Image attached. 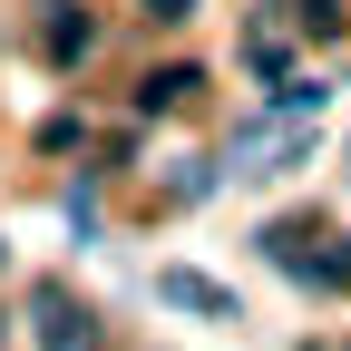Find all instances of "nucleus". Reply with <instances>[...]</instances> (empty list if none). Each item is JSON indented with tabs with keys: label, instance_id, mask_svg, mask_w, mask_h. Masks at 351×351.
I'll return each mask as SVG.
<instances>
[{
	"label": "nucleus",
	"instance_id": "nucleus-1",
	"mask_svg": "<svg viewBox=\"0 0 351 351\" xmlns=\"http://www.w3.org/2000/svg\"><path fill=\"white\" fill-rule=\"evenodd\" d=\"M29 322H39V351H108V341H98V313H88V302H69L59 283L29 293Z\"/></svg>",
	"mask_w": 351,
	"mask_h": 351
},
{
	"label": "nucleus",
	"instance_id": "nucleus-2",
	"mask_svg": "<svg viewBox=\"0 0 351 351\" xmlns=\"http://www.w3.org/2000/svg\"><path fill=\"white\" fill-rule=\"evenodd\" d=\"M156 302H176V313H215V322H234V293H225V283H205V274H186V263H166V274H156Z\"/></svg>",
	"mask_w": 351,
	"mask_h": 351
},
{
	"label": "nucleus",
	"instance_id": "nucleus-3",
	"mask_svg": "<svg viewBox=\"0 0 351 351\" xmlns=\"http://www.w3.org/2000/svg\"><path fill=\"white\" fill-rule=\"evenodd\" d=\"M195 98V69H166V78H147V108H186Z\"/></svg>",
	"mask_w": 351,
	"mask_h": 351
},
{
	"label": "nucleus",
	"instance_id": "nucleus-4",
	"mask_svg": "<svg viewBox=\"0 0 351 351\" xmlns=\"http://www.w3.org/2000/svg\"><path fill=\"white\" fill-rule=\"evenodd\" d=\"M88 49V20H49V59H78Z\"/></svg>",
	"mask_w": 351,
	"mask_h": 351
},
{
	"label": "nucleus",
	"instance_id": "nucleus-5",
	"mask_svg": "<svg viewBox=\"0 0 351 351\" xmlns=\"http://www.w3.org/2000/svg\"><path fill=\"white\" fill-rule=\"evenodd\" d=\"M147 10H156V20H195V0H147Z\"/></svg>",
	"mask_w": 351,
	"mask_h": 351
}]
</instances>
